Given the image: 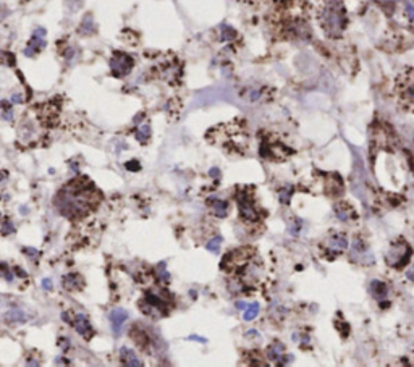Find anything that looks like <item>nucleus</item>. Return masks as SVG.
<instances>
[{"mask_svg":"<svg viewBox=\"0 0 414 367\" xmlns=\"http://www.w3.org/2000/svg\"><path fill=\"white\" fill-rule=\"evenodd\" d=\"M257 314H259V303H252V304L248 306L246 311H244L243 319L246 320V322H251L252 319L257 317Z\"/></svg>","mask_w":414,"mask_h":367,"instance_id":"nucleus-18","label":"nucleus"},{"mask_svg":"<svg viewBox=\"0 0 414 367\" xmlns=\"http://www.w3.org/2000/svg\"><path fill=\"white\" fill-rule=\"evenodd\" d=\"M216 201V204H212L214 205V212H216V215L220 217V218H224L227 217V213H228V204L225 201H219V199H214Z\"/></svg>","mask_w":414,"mask_h":367,"instance_id":"nucleus-17","label":"nucleus"},{"mask_svg":"<svg viewBox=\"0 0 414 367\" xmlns=\"http://www.w3.org/2000/svg\"><path fill=\"white\" fill-rule=\"evenodd\" d=\"M23 252H25V254H26L29 259H31V261H34V262L37 261V259H39V251H37V249H33V248H25V249H23Z\"/></svg>","mask_w":414,"mask_h":367,"instance_id":"nucleus-26","label":"nucleus"},{"mask_svg":"<svg viewBox=\"0 0 414 367\" xmlns=\"http://www.w3.org/2000/svg\"><path fill=\"white\" fill-rule=\"evenodd\" d=\"M220 246H222V238H220V236H217V238L211 240L209 243L205 244L207 251H211V252H219V251H220Z\"/></svg>","mask_w":414,"mask_h":367,"instance_id":"nucleus-21","label":"nucleus"},{"mask_svg":"<svg viewBox=\"0 0 414 367\" xmlns=\"http://www.w3.org/2000/svg\"><path fill=\"white\" fill-rule=\"evenodd\" d=\"M209 175H211V177H219V175H220V172L217 170V168H211Z\"/></svg>","mask_w":414,"mask_h":367,"instance_id":"nucleus-35","label":"nucleus"},{"mask_svg":"<svg viewBox=\"0 0 414 367\" xmlns=\"http://www.w3.org/2000/svg\"><path fill=\"white\" fill-rule=\"evenodd\" d=\"M238 207H240V217L246 222H257L259 213L256 207L252 205V201L246 196V191L238 194Z\"/></svg>","mask_w":414,"mask_h":367,"instance_id":"nucleus-6","label":"nucleus"},{"mask_svg":"<svg viewBox=\"0 0 414 367\" xmlns=\"http://www.w3.org/2000/svg\"><path fill=\"white\" fill-rule=\"evenodd\" d=\"M2 273H4V277L7 278V281H13V273L7 269V264L2 262Z\"/></svg>","mask_w":414,"mask_h":367,"instance_id":"nucleus-28","label":"nucleus"},{"mask_svg":"<svg viewBox=\"0 0 414 367\" xmlns=\"http://www.w3.org/2000/svg\"><path fill=\"white\" fill-rule=\"evenodd\" d=\"M126 320H128V312L126 311L117 308V309H113L110 312V325H112L113 333L117 335V336L121 333V328H123Z\"/></svg>","mask_w":414,"mask_h":367,"instance_id":"nucleus-9","label":"nucleus"},{"mask_svg":"<svg viewBox=\"0 0 414 367\" xmlns=\"http://www.w3.org/2000/svg\"><path fill=\"white\" fill-rule=\"evenodd\" d=\"M84 178L86 177L72 181L66 188L60 191L57 197V207L63 215H68L70 218L86 215L94 207L93 194L97 193L96 189H93V183Z\"/></svg>","mask_w":414,"mask_h":367,"instance_id":"nucleus-1","label":"nucleus"},{"mask_svg":"<svg viewBox=\"0 0 414 367\" xmlns=\"http://www.w3.org/2000/svg\"><path fill=\"white\" fill-rule=\"evenodd\" d=\"M120 359L125 365H133V367H141L143 365V362L136 357L134 351L126 348V346L120 349Z\"/></svg>","mask_w":414,"mask_h":367,"instance_id":"nucleus-12","label":"nucleus"},{"mask_svg":"<svg viewBox=\"0 0 414 367\" xmlns=\"http://www.w3.org/2000/svg\"><path fill=\"white\" fill-rule=\"evenodd\" d=\"M133 57H129L128 53L123 52H115L110 60V70L115 78H123L129 71L133 70Z\"/></svg>","mask_w":414,"mask_h":367,"instance_id":"nucleus-5","label":"nucleus"},{"mask_svg":"<svg viewBox=\"0 0 414 367\" xmlns=\"http://www.w3.org/2000/svg\"><path fill=\"white\" fill-rule=\"evenodd\" d=\"M62 285H63L65 289L75 291V289L83 288V278H81V275H78V273H66L65 277L62 278Z\"/></svg>","mask_w":414,"mask_h":367,"instance_id":"nucleus-11","label":"nucleus"},{"mask_svg":"<svg viewBox=\"0 0 414 367\" xmlns=\"http://www.w3.org/2000/svg\"><path fill=\"white\" fill-rule=\"evenodd\" d=\"M283 351H285V346L280 345V343H273V345H270L269 349H267V356L270 357V361L280 364L283 357Z\"/></svg>","mask_w":414,"mask_h":367,"instance_id":"nucleus-14","label":"nucleus"},{"mask_svg":"<svg viewBox=\"0 0 414 367\" xmlns=\"http://www.w3.org/2000/svg\"><path fill=\"white\" fill-rule=\"evenodd\" d=\"M248 306H246V303H243V301H238L236 303V309H240V311H243V309H246Z\"/></svg>","mask_w":414,"mask_h":367,"instance_id":"nucleus-32","label":"nucleus"},{"mask_svg":"<svg viewBox=\"0 0 414 367\" xmlns=\"http://www.w3.org/2000/svg\"><path fill=\"white\" fill-rule=\"evenodd\" d=\"M72 324L76 328V332H78L84 340H91V336L94 335V330H93V327H91L89 319L84 314H76Z\"/></svg>","mask_w":414,"mask_h":367,"instance_id":"nucleus-8","label":"nucleus"},{"mask_svg":"<svg viewBox=\"0 0 414 367\" xmlns=\"http://www.w3.org/2000/svg\"><path fill=\"white\" fill-rule=\"evenodd\" d=\"M406 17L409 18L411 23H414V5H412V4H408V5H406Z\"/></svg>","mask_w":414,"mask_h":367,"instance_id":"nucleus-29","label":"nucleus"},{"mask_svg":"<svg viewBox=\"0 0 414 367\" xmlns=\"http://www.w3.org/2000/svg\"><path fill=\"white\" fill-rule=\"evenodd\" d=\"M42 288H44V289H52V283H50V280L45 278V280L42 281Z\"/></svg>","mask_w":414,"mask_h":367,"instance_id":"nucleus-31","label":"nucleus"},{"mask_svg":"<svg viewBox=\"0 0 414 367\" xmlns=\"http://www.w3.org/2000/svg\"><path fill=\"white\" fill-rule=\"evenodd\" d=\"M235 29L233 28H230L227 25L222 26V41H230V39H233L235 37Z\"/></svg>","mask_w":414,"mask_h":367,"instance_id":"nucleus-24","label":"nucleus"},{"mask_svg":"<svg viewBox=\"0 0 414 367\" xmlns=\"http://www.w3.org/2000/svg\"><path fill=\"white\" fill-rule=\"evenodd\" d=\"M44 36H45V29H42V28L36 29L34 34H33V37H31V41L28 42L26 49H25V55H26V57H33L34 53H37V52L42 50V49L45 47Z\"/></svg>","mask_w":414,"mask_h":367,"instance_id":"nucleus-7","label":"nucleus"},{"mask_svg":"<svg viewBox=\"0 0 414 367\" xmlns=\"http://www.w3.org/2000/svg\"><path fill=\"white\" fill-rule=\"evenodd\" d=\"M126 170L129 172H140L141 170V167H140V162L137 160H131V162H126Z\"/></svg>","mask_w":414,"mask_h":367,"instance_id":"nucleus-27","label":"nucleus"},{"mask_svg":"<svg viewBox=\"0 0 414 367\" xmlns=\"http://www.w3.org/2000/svg\"><path fill=\"white\" fill-rule=\"evenodd\" d=\"M15 232V225L12 224V220L9 217H5L4 222H2V235L7 236V235H10Z\"/></svg>","mask_w":414,"mask_h":367,"instance_id":"nucleus-23","label":"nucleus"},{"mask_svg":"<svg viewBox=\"0 0 414 367\" xmlns=\"http://www.w3.org/2000/svg\"><path fill=\"white\" fill-rule=\"evenodd\" d=\"M406 277H408L411 281H414V267H411V269L408 270V273H406Z\"/></svg>","mask_w":414,"mask_h":367,"instance_id":"nucleus-33","label":"nucleus"},{"mask_svg":"<svg viewBox=\"0 0 414 367\" xmlns=\"http://www.w3.org/2000/svg\"><path fill=\"white\" fill-rule=\"evenodd\" d=\"M5 322L7 324H23V322H26L28 320V316L25 314V312H21V311H18V309H12V311H9L5 314Z\"/></svg>","mask_w":414,"mask_h":367,"instance_id":"nucleus-13","label":"nucleus"},{"mask_svg":"<svg viewBox=\"0 0 414 367\" xmlns=\"http://www.w3.org/2000/svg\"><path fill=\"white\" fill-rule=\"evenodd\" d=\"M335 213H336V217H338L340 220H343V222L350 220L353 215H355V212H353V209L350 207V205H348L347 202L336 204V205H335Z\"/></svg>","mask_w":414,"mask_h":367,"instance_id":"nucleus-15","label":"nucleus"},{"mask_svg":"<svg viewBox=\"0 0 414 367\" xmlns=\"http://www.w3.org/2000/svg\"><path fill=\"white\" fill-rule=\"evenodd\" d=\"M165 264H160L159 265V269H157V275H159V278L162 280V283H168L170 281V275H168V272L164 269Z\"/></svg>","mask_w":414,"mask_h":367,"instance_id":"nucleus-25","label":"nucleus"},{"mask_svg":"<svg viewBox=\"0 0 414 367\" xmlns=\"http://www.w3.org/2000/svg\"><path fill=\"white\" fill-rule=\"evenodd\" d=\"M322 26L330 36H338L344 28V15L341 7L328 5L322 15Z\"/></svg>","mask_w":414,"mask_h":367,"instance_id":"nucleus-3","label":"nucleus"},{"mask_svg":"<svg viewBox=\"0 0 414 367\" xmlns=\"http://www.w3.org/2000/svg\"><path fill=\"white\" fill-rule=\"evenodd\" d=\"M2 110H4V120H7V121H12L13 120V107L10 105V102H7V101H4L2 102Z\"/></svg>","mask_w":414,"mask_h":367,"instance_id":"nucleus-20","label":"nucleus"},{"mask_svg":"<svg viewBox=\"0 0 414 367\" xmlns=\"http://www.w3.org/2000/svg\"><path fill=\"white\" fill-rule=\"evenodd\" d=\"M348 248V240L344 235H333L330 240H328V252L333 256H338L340 252H343Z\"/></svg>","mask_w":414,"mask_h":367,"instance_id":"nucleus-10","label":"nucleus"},{"mask_svg":"<svg viewBox=\"0 0 414 367\" xmlns=\"http://www.w3.org/2000/svg\"><path fill=\"white\" fill-rule=\"evenodd\" d=\"M371 293L374 298H377V300H383V298L387 296V286L382 283L379 280H374L371 283Z\"/></svg>","mask_w":414,"mask_h":367,"instance_id":"nucleus-16","label":"nucleus"},{"mask_svg":"<svg viewBox=\"0 0 414 367\" xmlns=\"http://www.w3.org/2000/svg\"><path fill=\"white\" fill-rule=\"evenodd\" d=\"M136 137H137V141H148L149 137H151V128L149 125H141L140 128H137V131H136Z\"/></svg>","mask_w":414,"mask_h":367,"instance_id":"nucleus-19","label":"nucleus"},{"mask_svg":"<svg viewBox=\"0 0 414 367\" xmlns=\"http://www.w3.org/2000/svg\"><path fill=\"white\" fill-rule=\"evenodd\" d=\"M291 194H293V188L291 186H287V188H283L282 191H280V202L282 204H290V197H291Z\"/></svg>","mask_w":414,"mask_h":367,"instance_id":"nucleus-22","label":"nucleus"},{"mask_svg":"<svg viewBox=\"0 0 414 367\" xmlns=\"http://www.w3.org/2000/svg\"><path fill=\"white\" fill-rule=\"evenodd\" d=\"M188 340H196V341H201V343H205L204 338H201V336H196V335H191Z\"/></svg>","mask_w":414,"mask_h":367,"instance_id":"nucleus-34","label":"nucleus"},{"mask_svg":"<svg viewBox=\"0 0 414 367\" xmlns=\"http://www.w3.org/2000/svg\"><path fill=\"white\" fill-rule=\"evenodd\" d=\"M411 254H412V249H411L409 244L404 243V241H400V243L392 244V248H390V251L387 252L385 259H387V264L390 267L401 270L409 264Z\"/></svg>","mask_w":414,"mask_h":367,"instance_id":"nucleus-4","label":"nucleus"},{"mask_svg":"<svg viewBox=\"0 0 414 367\" xmlns=\"http://www.w3.org/2000/svg\"><path fill=\"white\" fill-rule=\"evenodd\" d=\"M396 94L406 109L414 110V70L403 71L396 80Z\"/></svg>","mask_w":414,"mask_h":367,"instance_id":"nucleus-2","label":"nucleus"},{"mask_svg":"<svg viewBox=\"0 0 414 367\" xmlns=\"http://www.w3.org/2000/svg\"><path fill=\"white\" fill-rule=\"evenodd\" d=\"M21 102H23L21 94H13L12 96V104H21Z\"/></svg>","mask_w":414,"mask_h":367,"instance_id":"nucleus-30","label":"nucleus"}]
</instances>
